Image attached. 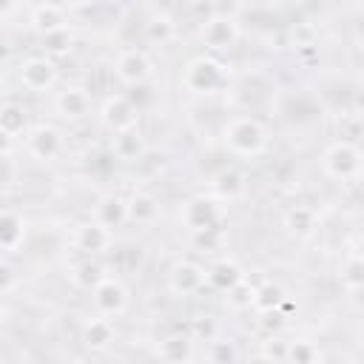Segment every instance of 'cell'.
I'll list each match as a JSON object with an SVG mask.
<instances>
[{"label":"cell","instance_id":"cell-1","mask_svg":"<svg viewBox=\"0 0 364 364\" xmlns=\"http://www.w3.org/2000/svg\"><path fill=\"white\" fill-rule=\"evenodd\" d=\"M228 77H230V68L216 54H199L185 65L179 82L193 97H213L228 85Z\"/></svg>","mask_w":364,"mask_h":364},{"label":"cell","instance_id":"cell-2","mask_svg":"<svg viewBox=\"0 0 364 364\" xmlns=\"http://www.w3.org/2000/svg\"><path fill=\"white\" fill-rule=\"evenodd\" d=\"M222 142H225L228 154L242 156V159H253L267 148V131L256 117L239 114V117H230L225 122Z\"/></svg>","mask_w":364,"mask_h":364},{"label":"cell","instance_id":"cell-3","mask_svg":"<svg viewBox=\"0 0 364 364\" xmlns=\"http://www.w3.org/2000/svg\"><path fill=\"white\" fill-rule=\"evenodd\" d=\"M321 171L336 182H355L361 173V148L353 139H336L321 154Z\"/></svg>","mask_w":364,"mask_h":364},{"label":"cell","instance_id":"cell-4","mask_svg":"<svg viewBox=\"0 0 364 364\" xmlns=\"http://www.w3.org/2000/svg\"><path fill=\"white\" fill-rule=\"evenodd\" d=\"M239 37H242L239 23H236V17H230V14H208V17L202 20V26H199V40H202V46H205L210 54H216V57L233 51L236 43H239Z\"/></svg>","mask_w":364,"mask_h":364},{"label":"cell","instance_id":"cell-5","mask_svg":"<svg viewBox=\"0 0 364 364\" xmlns=\"http://www.w3.org/2000/svg\"><path fill=\"white\" fill-rule=\"evenodd\" d=\"M17 80L26 91L31 94H43V91H51L60 80V68H57V60L46 57V54H31L20 63L17 68Z\"/></svg>","mask_w":364,"mask_h":364},{"label":"cell","instance_id":"cell-6","mask_svg":"<svg viewBox=\"0 0 364 364\" xmlns=\"http://www.w3.org/2000/svg\"><path fill=\"white\" fill-rule=\"evenodd\" d=\"M179 219L191 233L199 230H210V228H222L225 222V210L219 205V199L213 196H191L182 208H179Z\"/></svg>","mask_w":364,"mask_h":364},{"label":"cell","instance_id":"cell-7","mask_svg":"<svg viewBox=\"0 0 364 364\" xmlns=\"http://www.w3.org/2000/svg\"><path fill=\"white\" fill-rule=\"evenodd\" d=\"M26 136V151L40 159V162H54L60 154H63V131L51 122H37V125H28V131L23 134Z\"/></svg>","mask_w":364,"mask_h":364},{"label":"cell","instance_id":"cell-8","mask_svg":"<svg viewBox=\"0 0 364 364\" xmlns=\"http://www.w3.org/2000/svg\"><path fill=\"white\" fill-rule=\"evenodd\" d=\"M151 74H154V60L148 57L145 48H125L114 60V77L128 88L148 82Z\"/></svg>","mask_w":364,"mask_h":364},{"label":"cell","instance_id":"cell-9","mask_svg":"<svg viewBox=\"0 0 364 364\" xmlns=\"http://www.w3.org/2000/svg\"><path fill=\"white\" fill-rule=\"evenodd\" d=\"M136 119H139V111H136V105L128 100V94H111V97H105L102 105H100V122H102L111 134L136 128Z\"/></svg>","mask_w":364,"mask_h":364},{"label":"cell","instance_id":"cell-10","mask_svg":"<svg viewBox=\"0 0 364 364\" xmlns=\"http://www.w3.org/2000/svg\"><path fill=\"white\" fill-rule=\"evenodd\" d=\"M91 301H94V310L100 316L114 318V316H122L128 310V290H125V284L119 279L102 276L100 284L91 290Z\"/></svg>","mask_w":364,"mask_h":364},{"label":"cell","instance_id":"cell-11","mask_svg":"<svg viewBox=\"0 0 364 364\" xmlns=\"http://www.w3.org/2000/svg\"><path fill=\"white\" fill-rule=\"evenodd\" d=\"M168 287L173 296H196L205 287V267L199 262L191 259H179L173 262V267L168 270Z\"/></svg>","mask_w":364,"mask_h":364},{"label":"cell","instance_id":"cell-12","mask_svg":"<svg viewBox=\"0 0 364 364\" xmlns=\"http://www.w3.org/2000/svg\"><path fill=\"white\" fill-rule=\"evenodd\" d=\"M114 245V230H108L105 225H100L97 219L91 222H82L77 225L74 230V247L82 253V256H102L108 253Z\"/></svg>","mask_w":364,"mask_h":364},{"label":"cell","instance_id":"cell-13","mask_svg":"<svg viewBox=\"0 0 364 364\" xmlns=\"http://www.w3.org/2000/svg\"><path fill=\"white\" fill-rule=\"evenodd\" d=\"M91 105H94V100H91V94H88V88H82V85H65V88L57 91V97H54L57 114H60L63 119H71V122L85 119V117L91 114Z\"/></svg>","mask_w":364,"mask_h":364},{"label":"cell","instance_id":"cell-14","mask_svg":"<svg viewBox=\"0 0 364 364\" xmlns=\"http://www.w3.org/2000/svg\"><path fill=\"white\" fill-rule=\"evenodd\" d=\"M28 23H31V28H34L37 37L51 34V31H57V28H65V23H68V17H65V6H63V3L43 0V3H37V6L31 9Z\"/></svg>","mask_w":364,"mask_h":364},{"label":"cell","instance_id":"cell-15","mask_svg":"<svg viewBox=\"0 0 364 364\" xmlns=\"http://www.w3.org/2000/svg\"><path fill=\"white\" fill-rule=\"evenodd\" d=\"M28 225L14 210H0V253H17L26 242Z\"/></svg>","mask_w":364,"mask_h":364},{"label":"cell","instance_id":"cell-16","mask_svg":"<svg viewBox=\"0 0 364 364\" xmlns=\"http://www.w3.org/2000/svg\"><path fill=\"white\" fill-rule=\"evenodd\" d=\"M94 219L100 225H105L108 230H117L128 222V205H125V196L119 193H105L97 199L94 205Z\"/></svg>","mask_w":364,"mask_h":364},{"label":"cell","instance_id":"cell-17","mask_svg":"<svg viewBox=\"0 0 364 364\" xmlns=\"http://www.w3.org/2000/svg\"><path fill=\"white\" fill-rule=\"evenodd\" d=\"M102 276H108V273H105V267H102V262L97 256H82L68 267V282L77 290H85V293H91L100 284Z\"/></svg>","mask_w":364,"mask_h":364},{"label":"cell","instance_id":"cell-18","mask_svg":"<svg viewBox=\"0 0 364 364\" xmlns=\"http://www.w3.org/2000/svg\"><path fill=\"white\" fill-rule=\"evenodd\" d=\"M114 338H117V330H114V321L108 316H100L97 313L94 318H88L82 324V344L88 350H94V353L108 350L114 344Z\"/></svg>","mask_w":364,"mask_h":364},{"label":"cell","instance_id":"cell-19","mask_svg":"<svg viewBox=\"0 0 364 364\" xmlns=\"http://www.w3.org/2000/svg\"><path fill=\"white\" fill-rule=\"evenodd\" d=\"M245 279V270L233 262V259H219L213 262L208 270H205V284L219 290V293H228L233 284H239Z\"/></svg>","mask_w":364,"mask_h":364},{"label":"cell","instance_id":"cell-20","mask_svg":"<svg viewBox=\"0 0 364 364\" xmlns=\"http://www.w3.org/2000/svg\"><path fill=\"white\" fill-rule=\"evenodd\" d=\"M128 222L134 225H154L159 219V199L148 191H134L128 199Z\"/></svg>","mask_w":364,"mask_h":364},{"label":"cell","instance_id":"cell-21","mask_svg":"<svg viewBox=\"0 0 364 364\" xmlns=\"http://www.w3.org/2000/svg\"><path fill=\"white\" fill-rule=\"evenodd\" d=\"M193 344L196 341L188 333H171V336L159 338L156 355L162 361H188V358H193Z\"/></svg>","mask_w":364,"mask_h":364},{"label":"cell","instance_id":"cell-22","mask_svg":"<svg viewBox=\"0 0 364 364\" xmlns=\"http://www.w3.org/2000/svg\"><path fill=\"white\" fill-rule=\"evenodd\" d=\"M245 182H247L245 171L236 168V165H228V168H222L213 176V191L219 193V199H228L230 202V199H236V196L245 193Z\"/></svg>","mask_w":364,"mask_h":364},{"label":"cell","instance_id":"cell-23","mask_svg":"<svg viewBox=\"0 0 364 364\" xmlns=\"http://www.w3.org/2000/svg\"><path fill=\"white\" fill-rule=\"evenodd\" d=\"M284 228H287L293 236L307 239V236H313L316 228H318V213H316L310 205H296V208L287 210V216H284Z\"/></svg>","mask_w":364,"mask_h":364},{"label":"cell","instance_id":"cell-24","mask_svg":"<svg viewBox=\"0 0 364 364\" xmlns=\"http://www.w3.org/2000/svg\"><path fill=\"white\" fill-rule=\"evenodd\" d=\"M145 154V139L136 128H128V131H119L114 134V145H111V156L117 159H125V162H134Z\"/></svg>","mask_w":364,"mask_h":364},{"label":"cell","instance_id":"cell-25","mask_svg":"<svg viewBox=\"0 0 364 364\" xmlns=\"http://www.w3.org/2000/svg\"><path fill=\"white\" fill-rule=\"evenodd\" d=\"M0 131L9 136H20L28 131V111L20 102H0Z\"/></svg>","mask_w":364,"mask_h":364},{"label":"cell","instance_id":"cell-26","mask_svg":"<svg viewBox=\"0 0 364 364\" xmlns=\"http://www.w3.org/2000/svg\"><path fill=\"white\" fill-rule=\"evenodd\" d=\"M338 279H341V287L347 293H358L364 287V259L358 250H353L344 262H341V270H338Z\"/></svg>","mask_w":364,"mask_h":364},{"label":"cell","instance_id":"cell-27","mask_svg":"<svg viewBox=\"0 0 364 364\" xmlns=\"http://www.w3.org/2000/svg\"><path fill=\"white\" fill-rule=\"evenodd\" d=\"M284 301V290H282V284H276V282H262V284H256V290H253V310L256 313H270V310H279V304Z\"/></svg>","mask_w":364,"mask_h":364},{"label":"cell","instance_id":"cell-28","mask_svg":"<svg viewBox=\"0 0 364 364\" xmlns=\"http://www.w3.org/2000/svg\"><path fill=\"white\" fill-rule=\"evenodd\" d=\"M321 358V350L316 341L310 338H293V341H284V361H293V364H316Z\"/></svg>","mask_w":364,"mask_h":364},{"label":"cell","instance_id":"cell-29","mask_svg":"<svg viewBox=\"0 0 364 364\" xmlns=\"http://www.w3.org/2000/svg\"><path fill=\"white\" fill-rule=\"evenodd\" d=\"M71 46H74V34L68 31V26L40 37V51H43L46 57H51V60H57V57H65V54L71 51Z\"/></svg>","mask_w":364,"mask_h":364},{"label":"cell","instance_id":"cell-30","mask_svg":"<svg viewBox=\"0 0 364 364\" xmlns=\"http://www.w3.org/2000/svg\"><path fill=\"white\" fill-rule=\"evenodd\" d=\"M173 34H176V26H173V20H171L168 14H154V17H148V23H145V40H148V43H154V46H168V43L173 40Z\"/></svg>","mask_w":364,"mask_h":364},{"label":"cell","instance_id":"cell-31","mask_svg":"<svg viewBox=\"0 0 364 364\" xmlns=\"http://www.w3.org/2000/svg\"><path fill=\"white\" fill-rule=\"evenodd\" d=\"M242 353H239V347H236V341H230V338H210L208 341V347H205V358L208 361H219V364H228V361H236Z\"/></svg>","mask_w":364,"mask_h":364},{"label":"cell","instance_id":"cell-32","mask_svg":"<svg viewBox=\"0 0 364 364\" xmlns=\"http://www.w3.org/2000/svg\"><path fill=\"white\" fill-rule=\"evenodd\" d=\"M188 336L193 341H210L219 336V324L213 316H193L191 324H188Z\"/></svg>","mask_w":364,"mask_h":364},{"label":"cell","instance_id":"cell-33","mask_svg":"<svg viewBox=\"0 0 364 364\" xmlns=\"http://www.w3.org/2000/svg\"><path fill=\"white\" fill-rule=\"evenodd\" d=\"M253 290H256V284H250L247 279H242L239 284H233V287L228 290V301H230V307H236V310H247V307L253 304Z\"/></svg>","mask_w":364,"mask_h":364},{"label":"cell","instance_id":"cell-34","mask_svg":"<svg viewBox=\"0 0 364 364\" xmlns=\"http://www.w3.org/2000/svg\"><path fill=\"white\" fill-rule=\"evenodd\" d=\"M14 284H17V270H14V264H11L6 256H0V296L9 293Z\"/></svg>","mask_w":364,"mask_h":364},{"label":"cell","instance_id":"cell-35","mask_svg":"<svg viewBox=\"0 0 364 364\" xmlns=\"http://www.w3.org/2000/svg\"><path fill=\"white\" fill-rule=\"evenodd\" d=\"M262 358H276V361H284V341L270 338V341H267V347L262 350Z\"/></svg>","mask_w":364,"mask_h":364},{"label":"cell","instance_id":"cell-36","mask_svg":"<svg viewBox=\"0 0 364 364\" xmlns=\"http://www.w3.org/2000/svg\"><path fill=\"white\" fill-rule=\"evenodd\" d=\"M97 0H63L65 11H82V9H91Z\"/></svg>","mask_w":364,"mask_h":364},{"label":"cell","instance_id":"cell-37","mask_svg":"<svg viewBox=\"0 0 364 364\" xmlns=\"http://www.w3.org/2000/svg\"><path fill=\"white\" fill-rule=\"evenodd\" d=\"M11 145H14V136H9V134L0 131V156H9L11 154Z\"/></svg>","mask_w":364,"mask_h":364},{"label":"cell","instance_id":"cell-38","mask_svg":"<svg viewBox=\"0 0 364 364\" xmlns=\"http://www.w3.org/2000/svg\"><path fill=\"white\" fill-rule=\"evenodd\" d=\"M17 9V0H0V17H9Z\"/></svg>","mask_w":364,"mask_h":364}]
</instances>
